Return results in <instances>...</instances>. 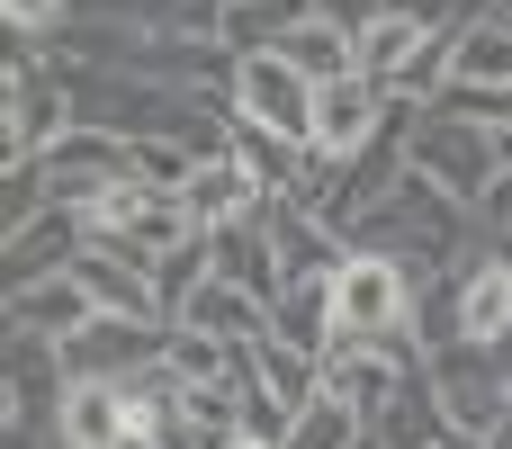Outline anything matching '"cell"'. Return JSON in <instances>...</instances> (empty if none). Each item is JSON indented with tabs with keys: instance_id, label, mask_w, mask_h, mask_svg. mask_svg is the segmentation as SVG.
Listing matches in <instances>:
<instances>
[{
	"instance_id": "ba28073f",
	"label": "cell",
	"mask_w": 512,
	"mask_h": 449,
	"mask_svg": "<svg viewBox=\"0 0 512 449\" xmlns=\"http://www.w3.org/2000/svg\"><path fill=\"white\" fill-rule=\"evenodd\" d=\"M72 279L90 288V306H99V315H135V324H171V306H162V279H153V261H144V252H117V243H90V252L72 261Z\"/></svg>"
},
{
	"instance_id": "8fae6325",
	"label": "cell",
	"mask_w": 512,
	"mask_h": 449,
	"mask_svg": "<svg viewBox=\"0 0 512 449\" xmlns=\"http://www.w3.org/2000/svg\"><path fill=\"white\" fill-rule=\"evenodd\" d=\"M90 252V225L72 207H45L27 225H9V288H36V279H63L72 261Z\"/></svg>"
},
{
	"instance_id": "277c9868",
	"label": "cell",
	"mask_w": 512,
	"mask_h": 449,
	"mask_svg": "<svg viewBox=\"0 0 512 449\" xmlns=\"http://www.w3.org/2000/svg\"><path fill=\"white\" fill-rule=\"evenodd\" d=\"M36 171H45V198L81 216L90 198H108V189H126V180H135V135H108V126H72V135H63V144H54Z\"/></svg>"
},
{
	"instance_id": "cb8c5ba5",
	"label": "cell",
	"mask_w": 512,
	"mask_h": 449,
	"mask_svg": "<svg viewBox=\"0 0 512 449\" xmlns=\"http://www.w3.org/2000/svg\"><path fill=\"white\" fill-rule=\"evenodd\" d=\"M486 18H504V27H512V0H486Z\"/></svg>"
},
{
	"instance_id": "5b68a950",
	"label": "cell",
	"mask_w": 512,
	"mask_h": 449,
	"mask_svg": "<svg viewBox=\"0 0 512 449\" xmlns=\"http://www.w3.org/2000/svg\"><path fill=\"white\" fill-rule=\"evenodd\" d=\"M432 351H405V342H333L324 351V396H342L369 432L387 423V405L405 396V378L423 369Z\"/></svg>"
},
{
	"instance_id": "3957f363",
	"label": "cell",
	"mask_w": 512,
	"mask_h": 449,
	"mask_svg": "<svg viewBox=\"0 0 512 449\" xmlns=\"http://www.w3.org/2000/svg\"><path fill=\"white\" fill-rule=\"evenodd\" d=\"M225 108H234V126H261L279 144H315V81L288 54H243Z\"/></svg>"
},
{
	"instance_id": "52a82bcc",
	"label": "cell",
	"mask_w": 512,
	"mask_h": 449,
	"mask_svg": "<svg viewBox=\"0 0 512 449\" xmlns=\"http://www.w3.org/2000/svg\"><path fill=\"white\" fill-rule=\"evenodd\" d=\"M171 324H135V315H99L81 342H63V378H99V387H135L144 369H162Z\"/></svg>"
},
{
	"instance_id": "7c38bea8",
	"label": "cell",
	"mask_w": 512,
	"mask_h": 449,
	"mask_svg": "<svg viewBox=\"0 0 512 449\" xmlns=\"http://www.w3.org/2000/svg\"><path fill=\"white\" fill-rule=\"evenodd\" d=\"M180 333H207V342H234V351H252L261 333H270V306L252 297V288H234V279H198L189 297H180V315H171Z\"/></svg>"
},
{
	"instance_id": "8992f818",
	"label": "cell",
	"mask_w": 512,
	"mask_h": 449,
	"mask_svg": "<svg viewBox=\"0 0 512 449\" xmlns=\"http://www.w3.org/2000/svg\"><path fill=\"white\" fill-rule=\"evenodd\" d=\"M387 126H396V99H387L369 72H342V81L315 90V144H306V153H315V162H360Z\"/></svg>"
},
{
	"instance_id": "2e32d148",
	"label": "cell",
	"mask_w": 512,
	"mask_h": 449,
	"mask_svg": "<svg viewBox=\"0 0 512 449\" xmlns=\"http://www.w3.org/2000/svg\"><path fill=\"white\" fill-rule=\"evenodd\" d=\"M207 252H216V279H234V288H252L261 306H279V252H270V225L261 216H243V225H225V234H207Z\"/></svg>"
},
{
	"instance_id": "4fadbf2b",
	"label": "cell",
	"mask_w": 512,
	"mask_h": 449,
	"mask_svg": "<svg viewBox=\"0 0 512 449\" xmlns=\"http://www.w3.org/2000/svg\"><path fill=\"white\" fill-rule=\"evenodd\" d=\"M99 324V306H90V288L63 270V279H36V288H9V333H36V342H81Z\"/></svg>"
},
{
	"instance_id": "9c48e42d",
	"label": "cell",
	"mask_w": 512,
	"mask_h": 449,
	"mask_svg": "<svg viewBox=\"0 0 512 449\" xmlns=\"http://www.w3.org/2000/svg\"><path fill=\"white\" fill-rule=\"evenodd\" d=\"M450 306H459V342H477V351H504L512 342V270L486 243L450 270Z\"/></svg>"
},
{
	"instance_id": "4316f807",
	"label": "cell",
	"mask_w": 512,
	"mask_h": 449,
	"mask_svg": "<svg viewBox=\"0 0 512 449\" xmlns=\"http://www.w3.org/2000/svg\"><path fill=\"white\" fill-rule=\"evenodd\" d=\"M360 449H387V441H360Z\"/></svg>"
},
{
	"instance_id": "30bf717a",
	"label": "cell",
	"mask_w": 512,
	"mask_h": 449,
	"mask_svg": "<svg viewBox=\"0 0 512 449\" xmlns=\"http://www.w3.org/2000/svg\"><path fill=\"white\" fill-rule=\"evenodd\" d=\"M243 396L297 423V414L324 396V360H315V351H297V342H279V333H261V342L243 351Z\"/></svg>"
},
{
	"instance_id": "7402d4cb",
	"label": "cell",
	"mask_w": 512,
	"mask_h": 449,
	"mask_svg": "<svg viewBox=\"0 0 512 449\" xmlns=\"http://www.w3.org/2000/svg\"><path fill=\"white\" fill-rule=\"evenodd\" d=\"M477 225H486V234H512V171L495 180V189H486V207H477Z\"/></svg>"
},
{
	"instance_id": "6da1fadb",
	"label": "cell",
	"mask_w": 512,
	"mask_h": 449,
	"mask_svg": "<svg viewBox=\"0 0 512 449\" xmlns=\"http://www.w3.org/2000/svg\"><path fill=\"white\" fill-rule=\"evenodd\" d=\"M405 171L432 180V189L459 198V207H486V189L504 180V153H495V135H486L477 117H459V108H405Z\"/></svg>"
},
{
	"instance_id": "d4e9b609",
	"label": "cell",
	"mask_w": 512,
	"mask_h": 449,
	"mask_svg": "<svg viewBox=\"0 0 512 449\" xmlns=\"http://www.w3.org/2000/svg\"><path fill=\"white\" fill-rule=\"evenodd\" d=\"M495 153H504V171H512V135H495Z\"/></svg>"
},
{
	"instance_id": "9a60e30c",
	"label": "cell",
	"mask_w": 512,
	"mask_h": 449,
	"mask_svg": "<svg viewBox=\"0 0 512 449\" xmlns=\"http://www.w3.org/2000/svg\"><path fill=\"white\" fill-rule=\"evenodd\" d=\"M270 54H288V63H297V72L324 90V81L360 72V27H342V18H324V9H315V18H297V27H288Z\"/></svg>"
},
{
	"instance_id": "5bb4252c",
	"label": "cell",
	"mask_w": 512,
	"mask_h": 449,
	"mask_svg": "<svg viewBox=\"0 0 512 449\" xmlns=\"http://www.w3.org/2000/svg\"><path fill=\"white\" fill-rule=\"evenodd\" d=\"M180 207H189V225H198V234H225V225L261 216V207H270V189H261V180L225 153V162H198V180L180 189Z\"/></svg>"
},
{
	"instance_id": "d6986e66",
	"label": "cell",
	"mask_w": 512,
	"mask_h": 449,
	"mask_svg": "<svg viewBox=\"0 0 512 449\" xmlns=\"http://www.w3.org/2000/svg\"><path fill=\"white\" fill-rule=\"evenodd\" d=\"M360 441H369V423H360L342 396H315V405L288 423V449H360Z\"/></svg>"
},
{
	"instance_id": "44dd1931",
	"label": "cell",
	"mask_w": 512,
	"mask_h": 449,
	"mask_svg": "<svg viewBox=\"0 0 512 449\" xmlns=\"http://www.w3.org/2000/svg\"><path fill=\"white\" fill-rule=\"evenodd\" d=\"M0 18H9V36H36V45H45V36L72 18V0H0Z\"/></svg>"
},
{
	"instance_id": "e0dca14e",
	"label": "cell",
	"mask_w": 512,
	"mask_h": 449,
	"mask_svg": "<svg viewBox=\"0 0 512 449\" xmlns=\"http://www.w3.org/2000/svg\"><path fill=\"white\" fill-rule=\"evenodd\" d=\"M450 90H512V27L504 18H468L450 36Z\"/></svg>"
},
{
	"instance_id": "ac0fdd59",
	"label": "cell",
	"mask_w": 512,
	"mask_h": 449,
	"mask_svg": "<svg viewBox=\"0 0 512 449\" xmlns=\"http://www.w3.org/2000/svg\"><path fill=\"white\" fill-rule=\"evenodd\" d=\"M270 333L324 360V351L342 342V324H333V279H297V288H279V306H270Z\"/></svg>"
},
{
	"instance_id": "603a6c76",
	"label": "cell",
	"mask_w": 512,
	"mask_h": 449,
	"mask_svg": "<svg viewBox=\"0 0 512 449\" xmlns=\"http://www.w3.org/2000/svg\"><path fill=\"white\" fill-rule=\"evenodd\" d=\"M225 449H288V441H261V432H243V441H225Z\"/></svg>"
},
{
	"instance_id": "ffe728a7",
	"label": "cell",
	"mask_w": 512,
	"mask_h": 449,
	"mask_svg": "<svg viewBox=\"0 0 512 449\" xmlns=\"http://www.w3.org/2000/svg\"><path fill=\"white\" fill-rule=\"evenodd\" d=\"M387 18H405V27H423V36H459L468 18H486V0H378Z\"/></svg>"
},
{
	"instance_id": "7a4b0ae2",
	"label": "cell",
	"mask_w": 512,
	"mask_h": 449,
	"mask_svg": "<svg viewBox=\"0 0 512 449\" xmlns=\"http://www.w3.org/2000/svg\"><path fill=\"white\" fill-rule=\"evenodd\" d=\"M432 387H441V414H450V441L486 449L512 414V360L504 351H477V342H450L432 351Z\"/></svg>"
},
{
	"instance_id": "484cf974",
	"label": "cell",
	"mask_w": 512,
	"mask_h": 449,
	"mask_svg": "<svg viewBox=\"0 0 512 449\" xmlns=\"http://www.w3.org/2000/svg\"><path fill=\"white\" fill-rule=\"evenodd\" d=\"M441 449H468V441H441Z\"/></svg>"
}]
</instances>
